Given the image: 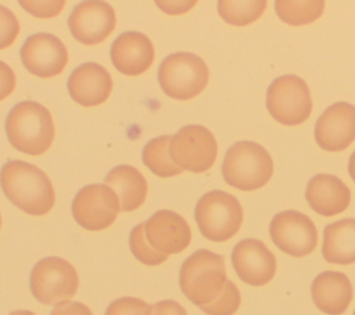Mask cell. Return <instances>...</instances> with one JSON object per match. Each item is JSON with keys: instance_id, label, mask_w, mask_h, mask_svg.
I'll list each match as a JSON object with an SVG mask.
<instances>
[{"instance_id": "6da1fadb", "label": "cell", "mask_w": 355, "mask_h": 315, "mask_svg": "<svg viewBox=\"0 0 355 315\" xmlns=\"http://www.w3.org/2000/svg\"><path fill=\"white\" fill-rule=\"evenodd\" d=\"M0 186L6 197L29 215H46L55 193L47 175L33 164L11 160L1 167Z\"/></svg>"}, {"instance_id": "7a4b0ae2", "label": "cell", "mask_w": 355, "mask_h": 315, "mask_svg": "<svg viewBox=\"0 0 355 315\" xmlns=\"http://www.w3.org/2000/svg\"><path fill=\"white\" fill-rule=\"evenodd\" d=\"M6 133L15 150L39 155L47 151L54 140V122L50 111L42 104L21 101L6 118Z\"/></svg>"}, {"instance_id": "3957f363", "label": "cell", "mask_w": 355, "mask_h": 315, "mask_svg": "<svg viewBox=\"0 0 355 315\" xmlns=\"http://www.w3.org/2000/svg\"><path fill=\"white\" fill-rule=\"evenodd\" d=\"M227 282L222 255L201 248L184 259L179 272L182 293L197 307L214 303Z\"/></svg>"}, {"instance_id": "277c9868", "label": "cell", "mask_w": 355, "mask_h": 315, "mask_svg": "<svg viewBox=\"0 0 355 315\" xmlns=\"http://www.w3.org/2000/svg\"><path fill=\"white\" fill-rule=\"evenodd\" d=\"M273 173V161L266 148L255 142H237L225 154L222 175L227 185L251 191L265 186Z\"/></svg>"}, {"instance_id": "5b68a950", "label": "cell", "mask_w": 355, "mask_h": 315, "mask_svg": "<svg viewBox=\"0 0 355 315\" xmlns=\"http://www.w3.org/2000/svg\"><path fill=\"white\" fill-rule=\"evenodd\" d=\"M194 218L205 239L226 241L239 232L243 222V208L230 193L212 190L197 201Z\"/></svg>"}, {"instance_id": "8992f818", "label": "cell", "mask_w": 355, "mask_h": 315, "mask_svg": "<svg viewBox=\"0 0 355 315\" xmlns=\"http://www.w3.org/2000/svg\"><path fill=\"white\" fill-rule=\"evenodd\" d=\"M208 67L198 56L179 51L165 57L158 68L162 92L176 100H190L207 86Z\"/></svg>"}, {"instance_id": "52a82bcc", "label": "cell", "mask_w": 355, "mask_h": 315, "mask_svg": "<svg viewBox=\"0 0 355 315\" xmlns=\"http://www.w3.org/2000/svg\"><path fill=\"white\" fill-rule=\"evenodd\" d=\"M78 284L75 268L60 257H46L36 262L29 278L33 297L47 305L67 303L76 293Z\"/></svg>"}, {"instance_id": "ba28073f", "label": "cell", "mask_w": 355, "mask_h": 315, "mask_svg": "<svg viewBox=\"0 0 355 315\" xmlns=\"http://www.w3.org/2000/svg\"><path fill=\"white\" fill-rule=\"evenodd\" d=\"M266 108L277 122L295 126L306 121L312 111L308 85L297 75L276 78L266 92Z\"/></svg>"}, {"instance_id": "9c48e42d", "label": "cell", "mask_w": 355, "mask_h": 315, "mask_svg": "<svg viewBox=\"0 0 355 315\" xmlns=\"http://www.w3.org/2000/svg\"><path fill=\"white\" fill-rule=\"evenodd\" d=\"M169 153L175 164L182 169L201 173L214 165L218 144L211 130L205 126L186 125L171 137Z\"/></svg>"}, {"instance_id": "30bf717a", "label": "cell", "mask_w": 355, "mask_h": 315, "mask_svg": "<svg viewBox=\"0 0 355 315\" xmlns=\"http://www.w3.org/2000/svg\"><path fill=\"white\" fill-rule=\"evenodd\" d=\"M72 215L87 230H103L114 223L121 211L116 193L107 185L94 183L82 187L72 201Z\"/></svg>"}, {"instance_id": "8fae6325", "label": "cell", "mask_w": 355, "mask_h": 315, "mask_svg": "<svg viewBox=\"0 0 355 315\" xmlns=\"http://www.w3.org/2000/svg\"><path fill=\"white\" fill-rule=\"evenodd\" d=\"M269 233L276 247L291 257L300 258L311 254L318 243V232L311 218L294 210L275 215Z\"/></svg>"}, {"instance_id": "7c38bea8", "label": "cell", "mask_w": 355, "mask_h": 315, "mask_svg": "<svg viewBox=\"0 0 355 315\" xmlns=\"http://www.w3.org/2000/svg\"><path fill=\"white\" fill-rule=\"evenodd\" d=\"M19 57L28 72L40 78L61 74L68 62L65 44L57 36L46 32L29 36L19 50Z\"/></svg>"}, {"instance_id": "4fadbf2b", "label": "cell", "mask_w": 355, "mask_h": 315, "mask_svg": "<svg viewBox=\"0 0 355 315\" xmlns=\"http://www.w3.org/2000/svg\"><path fill=\"white\" fill-rule=\"evenodd\" d=\"M116 25L114 8L105 1L79 3L68 18L72 36L86 44L93 46L105 40Z\"/></svg>"}, {"instance_id": "5bb4252c", "label": "cell", "mask_w": 355, "mask_h": 315, "mask_svg": "<svg viewBox=\"0 0 355 315\" xmlns=\"http://www.w3.org/2000/svg\"><path fill=\"white\" fill-rule=\"evenodd\" d=\"M315 140L326 151H343L355 140V105L338 101L327 107L315 125Z\"/></svg>"}, {"instance_id": "9a60e30c", "label": "cell", "mask_w": 355, "mask_h": 315, "mask_svg": "<svg viewBox=\"0 0 355 315\" xmlns=\"http://www.w3.org/2000/svg\"><path fill=\"white\" fill-rule=\"evenodd\" d=\"M232 264L237 276L251 286H263L276 273L275 255L257 239L239 241L232 251Z\"/></svg>"}, {"instance_id": "2e32d148", "label": "cell", "mask_w": 355, "mask_h": 315, "mask_svg": "<svg viewBox=\"0 0 355 315\" xmlns=\"http://www.w3.org/2000/svg\"><path fill=\"white\" fill-rule=\"evenodd\" d=\"M144 232L150 246L164 255L183 251L191 240V230L186 219L169 210L154 212L144 222Z\"/></svg>"}, {"instance_id": "e0dca14e", "label": "cell", "mask_w": 355, "mask_h": 315, "mask_svg": "<svg viewBox=\"0 0 355 315\" xmlns=\"http://www.w3.org/2000/svg\"><path fill=\"white\" fill-rule=\"evenodd\" d=\"M112 78L100 64L85 62L68 78V92L73 101L83 107L103 104L111 94Z\"/></svg>"}, {"instance_id": "ac0fdd59", "label": "cell", "mask_w": 355, "mask_h": 315, "mask_svg": "<svg viewBox=\"0 0 355 315\" xmlns=\"http://www.w3.org/2000/svg\"><path fill=\"white\" fill-rule=\"evenodd\" d=\"M110 56L121 74L135 76L144 74L151 67L155 51L151 40L144 33L129 31L114 40Z\"/></svg>"}, {"instance_id": "d6986e66", "label": "cell", "mask_w": 355, "mask_h": 315, "mask_svg": "<svg viewBox=\"0 0 355 315\" xmlns=\"http://www.w3.org/2000/svg\"><path fill=\"white\" fill-rule=\"evenodd\" d=\"M305 198L315 212L333 216L347 210L351 191L340 178L330 173H318L308 182Z\"/></svg>"}, {"instance_id": "ffe728a7", "label": "cell", "mask_w": 355, "mask_h": 315, "mask_svg": "<svg viewBox=\"0 0 355 315\" xmlns=\"http://www.w3.org/2000/svg\"><path fill=\"white\" fill-rule=\"evenodd\" d=\"M315 305L327 315H341L352 300V284L347 275L336 271L319 273L311 286Z\"/></svg>"}, {"instance_id": "44dd1931", "label": "cell", "mask_w": 355, "mask_h": 315, "mask_svg": "<svg viewBox=\"0 0 355 315\" xmlns=\"http://www.w3.org/2000/svg\"><path fill=\"white\" fill-rule=\"evenodd\" d=\"M105 185L118 196L121 211L130 212L139 208L147 196V180L143 173L132 165H118L105 176Z\"/></svg>"}, {"instance_id": "7402d4cb", "label": "cell", "mask_w": 355, "mask_h": 315, "mask_svg": "<svg viewBox=\"0 0 355 315\" xmlns=\"http://www.w3.org/2000/svg\"><path fill=\"white\" fill-rule=\"evenodd\" d=\"M322 255L330 264L347 265L355 262L354 218H345L324 226Z\"/></svg>"}, {"instance_id": "603a6c76", "label": "cell", "mask_w": 355, "mask_h": 315, "mask_svg": "<svg viewBox=\"0 0 355 315\" xmlns=\"http://www.w3.org/2000/svg\"><path fill=\"white\" fill-rule=\"evenodd\" d=\"M169 135L151 139L141 151V160L144 165L157 176L169 178L179 175L183 169L175 164L169 153Z\"/></svg>"}, {"instance_id": "cb8c5ba5", "label": "cell", "mask_w": 355, "mask_h": 315, "mask_svg": "<svg viewBox=\"0 0 355 315\" xmlns=\"http://www.w3.org/2000/svg\"><path fill=\"white\" fill-rule=\"evenodd\" d=\"M324 8L322 0H309V1H286L277 0L275 3V10L277 17L293 26L306 25L316 21Z\"/></svg>"}, {"instance_id": "d4e9b609", "label": "cell", "mask_w": 355, "mask_h": 315, "mask_svg": "<svg viewBox=\"0 0 355 315\" xmlns=\"http://www.w3.org/2000/svg\"><path fill=\"white\" fill-rule=\"evenodd\" d=\"M266 1H218V12L222 19L234 26H244L257 21L265 11Z\"/></svg>"}, {"instance_id": "484cf974", "label": "cell", "mask_w": 355, "mask_h": 315, "mask_svg": "<svg viewBox=\"0 0 355 315\" xmlns=\"http://www.w3.org/2000/svg\"><path fill=\"white\" fill-rule=\"evenodd\" d=\"M129 248L136 259H139L144 265H159L166 261L168 255H164L155 251L146 239L144 222L136 225L129 235Z\"/></svg>"}, {"instance_id": "4316f807", "label": "cell", "mask_w": 355, "mask_h": 315, "mask_svg": "<svg viewBox=\"0 0 355 315\" xmlns=\"http://www.w3.org/2000/svg\"><path fill=\"white\" fill-rule=\"evenodd\" d=\"M240 291L237 286L227 279L220 296L211 304L201 307V311L207 315H233L240 307Z\"/></svg>"}, {"instance_id": "83f0119b", "label": "cell", "mask_w": 355, "mask_h": 315, "mask_svg": "<svg viewBox=\"0 0 355 315\" xmlns=\"http://www.w3.org/2000/svg\"><path fill=\"white\" fill-rule=\"evenodd\" d=\"M153 307L136 297H121L112 301L105 315H151Z\"/></svg>"}, {"instance_id": "f1b7e54d", "label": "cell", "mask_w": 355, "mask_h": 315, "mask_svg": "<svg viewBox=\"0 0 355 315\" xmlns=\"http://www.w3.org/2000/svg\"><path fill=\"white\" fill-rule=\"evenodd\" d=\"M19 33V22L15 14L0 6V50L10 47Z\"/></svg>"}, {"instance_id": "f546056e", "label": "cell", "mask_w": 355, "mask_h": 315, "mask_svg": "<svg viewBox=\"0 0 355 315\" xmlns=\"http://www.w3.org/2000/svg\"><path fill=\"white\" fill-rule=\"evenodd\" d=\"M29 14L37 18H53L61 12L65 1H19Z\"/></svg>"}, {"instance_id": "4dcf8cb0", "label": "cell", "mask_w": 355, "mask_h": 315, "mask_svg": "<svg viewBox=\"0 0 355 315\" xmlns=\"http://www.w3.org/2000/svg\"><path fill=\"white\" fill-rule=\"evenodd\" d=\"M15 89V74L3 61H0V101L10 96Z\"/></svg>"}, {"instance_id": "1f68e13d", "label": "cell", "mask_w": 355, "mask_h": 315, "mask_svg": "<svg viewBox=\"0 0 355 315\" xmlns=\"http://www.w3.org/2000/svg\"><path fill=\"white\" fill-rule=\"evenodd\" d=\"M50 315H93L89 307L79 301H67L55 305Z\"/></svg>"}, {"instance_id": "d6a6232c", "label": "cell", "mask_w": 355, "mask_h": 315, "mask_svg": "<svg viewBox=\"0 0 355 315\" xmlns=\"http://www.w3.org/2000/svg\"><path fill=\"white\" fill-rule=\"evenodd\" d=\"M151 315H187L186 309L173 300H162L153 305Z\"/></svg>"}, {"instance_id": "836d02e7", "label": "cell", "mask_w": 355, "mask_h": 315, "mask_svg": "<svg viewBox=\"0 0 355 315\" xmlns=\"http://www.w3.org/2000/svg\"><path fill=\"white\" fill-rule=\"evenodd\" d=\"M348 172L352 178V180L355 182V151L351 154L349 157V162H348Z\"/></svg>"}, {"instance_id": "e575fe53", "label": "cell", "mask_w": 355, "mask_h": 315, "mask_svg": "<svg viewBox=\"0 0 355 315\" xmlns=\"http://www.w3.org/2000/svg\"><path fill=\"white\" fill-rule=\"evenodd\" d=\"M8 315H36V314H33L32 311H28V309H17Z\"/></svg>"}, {"instance_id": "d590c367", "label": "cell", "mask_w": 355, "mask_h": 315, "mask_svg": "<svg viewBox=\"0 0 355 315\" xmlns=\"http://www.w3.org/2000/svg\"><path fill=\"white\" fill-rule=\"evenodd\" d=\"M0 228H1V215H0Z\"/></svg>"}, {"instance_id": "8d00e7d4", "label": "cell", "mask_w": 355, "mask_h": 315, "mask_svg": "<svg viewBox=\"0 0 355 315\" xmlns=\"http://www.w3.org/2000/svg\"><path fill=\"white\" fill-rule=\"evenodd\" d=\"M354 315H355V311H354Z\"/></svg>"}]
</instances>
